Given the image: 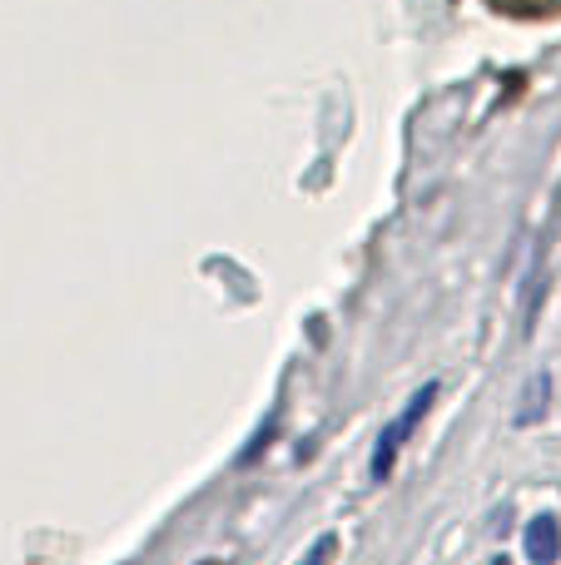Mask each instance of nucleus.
<instances>
[{
	"label": "nucleus",
	"mask_w": 561,
	"mask_h": 565,
	"mask_svg": "<svg viewBox=\"0 0 561 565\" xmlns=\"http://www.w3.org/2000/svg\"><path fill=\"white\" fill-rule=\"evenodd\" d=\"M433 402H437V382H427L423 392H417L413 402H407V412L403 417H393L383 427V437H378V451H373V481H388V471H393V461H398V451H403V441L417 431V422L433 412Z\"/></svg>",
	"instance_id": "f257e3e1"
},
{
	"label": "nucleus",
	"mask_w": 561,
	"mask_h": 565,
	"mask_svg": "<svg viewBox=\"0 0 561 565\" xmlns=\"http://www.w3.org/2000/svg\"><path fill=\"white\" fill-rule=\"evenodd\" d=\"M527 561L532 565H557L561 561V521L557 516H537L527 526Z\"/></svg>",
	"instance_id": "f03ea898"
},
{
	"label": "nucleus",
	"mask_w": 561,
	"mask_h": 565,
	"mask_svg": "<svg viewBox=\"0 0 561 565\" xmlns=\"http://www.w3.org/2000/svg\"><path fill=\"white\" fill-rule=\"evenodd\" d=\"M334 551H338V541H334V536H318L314 546H308L304 565H334Z\"/></svg>",
	"instance_id": "7ed1b4c3"
},
{
	"label": "nucleus",
	"mask_w": 561,
	"mask_h": 565,
	"mask_svg": "<svg viewBox=\"0 0 561 565\" xmlns=\"http://www.w3.org/2000/svg\"><path fill=\"white\" fill-rule=\"evenodd\" d=\"M493 565H512V561H507V556H497V561H493Z\"/></svg>",
	"instance_id": "20e7f679"
}]
</instances>
